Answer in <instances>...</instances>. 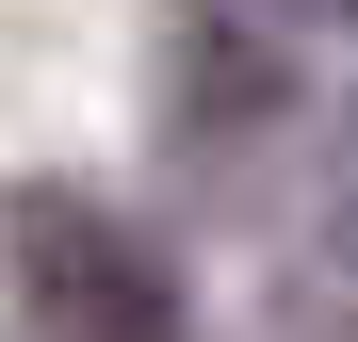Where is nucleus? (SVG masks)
I'll use <instances>...</instances> for the list:
<instances>
[{"mask_svg": "<svg viewBox=\"0 0 358 342\" xmlns=\"http://www.w3.org/2000/svg\"><path fill=\"white\" fill-rule=\"evenodd\" d=\"M0 245H17V294L49 342H196V294L147 245L131 212H98L82 180H17L0 196Z\"/></svg>", "mask_w": 358, "mask_h": 342, "instance_id": "f257e3e1", "label": "nucleus"}, {"mask_svg": "<svg viewBox=\"0 0 358 342\" xmlns=\"http://www.w3.org/2000/svg\"><path fill=\"white\" fill-rule=\"evenodd\" d=\"M342 196H358V98H342Z\"/></svg>", "mask_w": 358, "mask_h": 342, "instance_id": "f03ea898", "label": "nucleus"}, {"mask_svg": "<svg viewBox=\"0 0 358 342\" xmlns=\"http://www.w3.org/2000/svg\"><path fill=\"white\" fill-rule=\"evenodd\" d=\"M277 17H358V0H277Z\"/></svg>", "mask_w": 358, "mask_h": 342, "instance_id": "7ed1b4c3", "label": "nucleus"}]
</instances>
